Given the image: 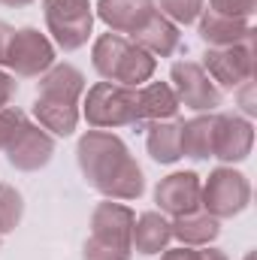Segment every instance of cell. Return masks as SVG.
Here are the masks:
<instances>
[{
	"label": "cell",
	"mask_w": 257,
	"mask_h": 260,
	"mask_svg": "<svg viewBox=\"0 0 257 260\" xmlns=\"http://www.w3.org/2000/svg\"><path fill=\"white\" fill-rule=\"evenodd\" d=\"M173 91H176L179 103H185L194 112H212L221 106V88L194 61L173 64Z\"/></svg>",
	"instance_id": "8"
},
{
	"label": "cell",
	"mask_w": 257,
	"mask_h": 260,
	"mask_svg": "<svg viewBox=\"0 0 257 260\" xmlns=\"http://www.w3.org/2000/svg\"><path fill=\"white\" fill-rule=\"evenodd\" d=\"M0 3H6V6H27V3H34V0H0Z\"/></svg>",
	"instance_id": "31"
},
{
	"label": "cell",
	"mask_w": 257,
	"mask_h": 260,
	"mask_svg": "<svg viewBox=\"0 0 257 260\" xmlns=\"http://www.w3.org/2000/svg\"><path fill=\"white\" fill-rule=\"evenodd\" d=\"M12 34H15V27H9L6 21H0V64H6V52H9Z\"/></svg>",
	"instance_id": "28"
},
{
	"label": "cell",
	"mask_w": 257,
	"mask_h": 260,
	"mask_svg": "<svg viewBox=\"0 0 257 260\" xmlns=\"http://www.w3.org/2000/svg\"><path fill=\"white\" fill-rule=\"evenodd\" d=\"M145 145L157 164H176L182 157V121H151Z\"/></svg>",
	"instance_id": "19"
},
{
	"label": "cell",
	"mask_w": 257,
	"mask_h": 260,
	"mask_svg": "<svg viewBox=\"0 0 257 260\" xmlns=\"http://www.w3.org/2000/svg\"><path fill=\"white\" fill-rule=\"evenodd\" d=\"M254 6L257 0H209L212 12H221V15H230V18H242V21H251Z\"/></svg>",
	"instance_id": "26"
},
{
	"label": "cell",
	"mask_w": 257,
	"mask_h": 260,
	"mask_svg": "<svg viewBox=\"0 0 257 260\" xmlns=\"http://www.w3.org/2000/svg\"><path fill=\"white\" fill-rule=\"evenodd\" d=\"M21 212H24L21 194L9 185H0V233L15 230L18 221H21Z\"/></svg>",
	"instance_id": "23"
},
{
	"label": "cell",
	"mask_w": 257,
	"mask_h": 260,
	"mask_svg": "<svg viewBox=\"0 0 257 260\" xmlns=\"http://www.w3.org/2000/svg\"><path fill=\"white\" fill-rule=\"evenodd\" d=\"M133 212L121 203H100L91 215V239L85 242V260H127L133 245Z\"/></svg>",
	"instance_id": "3"
},
{
	"label": "cell",
	"mask_w": 257,
	"mask_h": 260,
	"mask_svg": "<svg viewBox=\"0 0 257 260\" xmlns=\"http://www.w3.org/2000/svg\"><path fill=\"white\" fill-rule=\"evenodd\" d=\"M197 260H227V257L215 248H203V251H197Z\"/></svg>",
	"instance_id": "30"
},
{
	"label": "cell",
	"mask_w": 257,
	"mask_h": 260,
	"mask_svg": "<svg viewBox=\"0 0 257 260\" xmlns=\"http://www.w3.org/2000/svg\"><path fill=\"white\" fill-rule=\"evenodd\" d=\"M179 97L170 85L164 82H151V85H139L136 88V118L142 121H170L179 112Z\"/></svg>",
	"instance_id": "16"
},
{
	"label": "cell",
	"mask_w": 257,
	"mask_h": 260,
	"mask_svg": "<svg viewBox=\"0 0 257 260\" xmlns=\"http://www.w3.org/2000/svg\"><path fill=\"white\" fill-rule=\"evenodd\" d=\"M157 12L154 0H100L97 15L109 24L112 34H136Z\"/></svg>",
	"instance_id": "13"
},
{
	"label": "cell",
	"mask_w": 257,
	"mask_h": 260,
	"mask_svg": "<svg viewBox=\"0 0 257 260\" xmlns=\"http://www.w3.org/2000/svg\"><path fill=\"white\" fill-rule=\"evenodd\" d=\"M79 170L97 191L109 200H136L145 191L139 164L130 157L127 145L106 130H91L79 139Z\"/></svg>",
	"instance_id": "1"
},
{
	"label": "cell",
	"mask_w": 257,
	"mask_h": 260,
	"mask_svg": "<svg viewBox=\"0 0 257 260\" xmlns=\"http://www.w3.org/2000/svg\"><path fill=\"white\" fill-rule=\"evenodd\" d=\"M212 133L215 115H197L191 121H182V154L188 157H212Z\"/></svg>",
	"instance_id": "22"
},
{
	"label": "cell",
	"mask_w": 257,
	"mask_h": 260,
	"mask_svg": "<svg viewBox=\"0 0 257 260\" xmlns=\"http://www.w3.org/2000/svg\"><path fill=\"white\" fill-rule=\"evenodd\" d=\"M173 236L182 239V245H209L218 236V218H212L209 212H188L179 215L173 224Z\"/></svg>",
	"instance_id": "20"
},
{
	"label": "cell",
	"mask_w": 257,
	"mask_h": 260,
	"mask_svg": "<svg viewBox=\"0 0 257 260\" xmlns=\"http://www.w3.org/2000/svg\"><path fill=\"white\" fill-rule=\"evenodd\" d=\"M173 239V227L164 215L157 212H145L139 218H133V233H130V245L139 254H157L167 248V242Z\"/></svg>",
	"instance_id": "18"
},
{
	"label": "cell",
	"mask_w": 257,
	"mask_h": 260,
	"mask_svg": "<svg viewBox=\"0 0 257 260\" xmlns=\"http://www.w3.org/2000/svg\"><path fill=\"white\" fill-rule=\"evenodd\" d=\"M200 188L203 185H200L197 173H173L157 185L154 200H157L160 212L179 218V215H188V212L200 209Z\"/></svg>",
	"instance_id": "12"
},
{
	"label": "cell",
	"mask_w": 257,
	"mask_h": 260,
	"mask_svg": "<svg viewBox=\"0 0 257 260\" xmlns=\"http://www.w3.org/2000/svg\"><path fill=\"white\" fill-rule=\"evenodd\" d=\"M15 91H18L15 79H12V76H6V73L0 70V109H6V106H9V100L15 97Z\"/></svg>",
	"instance_id": "27"
},
{
	"label": "cell",
	"mask_w": 257,
	"mask_h": 260,
	"mask_svg": "<svg viewBox=\"0 0 257 260\" xmlns=\"http://www.w3.org/2000/svg\"><path fill=\"white\" fill-rule=\"evenodd\" d=\"M203 3H206V0H157L154 6H157V12L167 15L173 24H176V21H179V24H191V21L200 18Z\"/></svg>",
	"instance_id": "24"
},
{
	"label": "cell",
	"mask_w": 257,
	"mask_h": 260,
	"mask_svg": "<svg viewBox=\"0 0 257 260\" xmlns=\"http://www.w3.org/2000/svg\"><path fill=\"white\" fill-rule=\"evenodd\" d=\"M85 118H88L91 127L139 124V118H136V88L97 82L85 97Z\"/></svg>",
	"instance_id": "4"
},
{
	"label": "cell",
	"mask_w": 257,
	"mask_h": 260,
	"mask_svg": "<svg viewBox=\"0 0 257 260\" xmlns=\"http://www.w3.org/2000/svg\"><path fill=\"white\" fill-rule=\"evenodd\" d=\"M203 70L209 73L212 82L221 88H239L242 82L254 79V46L239 43V46H224V49H209L203 55Z\"/></svg>",
	"instance_id": "7"
},
{
	"label": "cell",
	"mask_w": 257,
	"mask_h": 260,
	"mask_svg": "<svg viewBox=\"0 0 257 260\" xmlns=\"http://www.w3.org/2000/svg\"><path fill=\"white\" fill-rule=\"evenodd\" d=\"M3 151H6V157H9V164H12L15 170H27V173H30V170H40V167H46V164L52 160V154H55V139H52L46 130L27 124Z\"/></svg>",
	"instance_id": "11"
},
{
	"label": "cell",
	"mask_w": 257,
	"mask_h": 260,
	"mask_svg": "<svg viewBox=\"0 0 257 260\" xmlns=\"http://www.w3.org/2000/svg\"><path fill=\"white\" fill-rule=\"evenodd\" d=\"M254 142V130L245 118L236 115H215V133H212V157L221 160H245Z\"/></svg>",
	"instance_id": "10"
},
{
	"label": "cell",
	"mask_w": 257,
	"mask_h": 260,
	"mask_svg": "<svg viewBox=\"0 0 257 260\" xmlns=\"http://www.w3.org/2000/svg\"><path fill=\"white\" fill-rule=\"evenodd\" d=\"M85 91V76L70 64L49 67L46 76L40 79V97L43 100H58V103H76L79 94Z\"/></svg>",
	"instance_id": "17"
},
{
	"label": "cell",
	"mask_w": 257,
	"mask_h": 260,
	"mask_svg": "<svg viewBox=\"0 0 257 260\" xmlns=\"http://www.w3.org/2000/svg\"><path fill=\"white\" fill-rule=\"evenodd\" d=\"M200 37L212 49H224V46L251 43L254 40V27H251V21H242V18H230V15L203 9L200 12Z\"/></svg>",
	"instance_id": "14"
},
{
	"label": "cell",
	"mask_w": 257,
	"mask_h": 260,
	"mask_svg": "<svg viewBox=\"0 0 257 260\" xmlns=\"http://www.w3.org/2000/svg\"><path fill=\"white\" fill-rule=\"evenodd\" d=\"M34 115L43 124V130H52L58 136H70L79 124V109L76 103H58V100H43L37 97L34 103Z\"/></svg>",
	"instance_id": "21"
},
{
	"label": "cell",
	"mask_w": 257,
	"mask_h": 260,
	"mask_svg": "<svg viewBox=\"0 0 257 260\" xmlns=\"http://www.w3.org/2000/svg\"><path fill=\"white\" fill-rule=\"evenodd\" d=\"M24 127H27V115L21 109H15V106L0 109V148H6Z\"/></svg>",
	"instance_id": "25"
},
{
	"label": "cell",
	"mask_w": 257,
	"mask_h": 260,
	"mask_svg": "<svg viewBox=\"0 0 257 260\" xmlns=\"http://www.w3.org/2000/svg\"><path fill=\"white\" fill-rule=\"evenodd\" d=\"M251 200V185L242 173L236 170H215L209 182L200 188V209L209 212L212 218H233L239 215Z\"/></svg>",
	"instance_id": "6"
},
{
	"label": "cell",
	"mask_w": 257,
	"mask_h": 260,
	"mask_svg": "<svg viewBox=\"0 0 257 260\" xmlns=\"http://www.w3.org/2000/svg\"><path fill=\"white\" fill-rule=\"evenodd\" d=\"M133 37V43L142 49V52H148L151 58H167V55H173L176 49H179V43H182V37H179V27L167 18V15H160V12H154L136 34H130Z\"/></svg>",
	"instance_id": "15"
},
{
	"label": "cell",
	"mask_w": 257,
	"mask_h": 260,
	"mask_svg": "<svg viewBox=\"0 0 257 260\" xmlns=\"http://www.w3.org/2000/svg\"><path fill=\"white\" fill-rule=\"evenodd\" d=\"M160 260H197V251L191 245H182V248H170Z\"/></svg>",
	"instance_id": "29"
},
{
	"label": "cell",
	"mask_w": 257,
	"mask_h": 260,
	"mask_svg": "<svg viewBox=\"0 0 257 260\" xmlns=\"http://www.w3.org/2000/svg\"><path fill=\"white\" fill-rule=\"evenodd\" d=\"M94 70L112 85L139 88L142 82L151 79L154 58L121 34H103L94 43Z\"/></svg>",
	"instance_id": "2"
},
{
	"label": "cell",
	"mask_w": 257,
	"mask_h": 260,
	"mask_svg": "<svg viewBox=\"0 0 257 260\" xmlns=\"http://www.w3.org/2000/svg\"><path fill=\"white\" fill-rule=\"evenodd\" d=\"M46 24L64 52H76L88 43L94 12L88 0H46Z\"/></svg>",
	"instance_id": "5"
},
{
	"label": "cell",
	"mask_w": 257,
	"mask_h": 260,
	"mask_svg": "<svg viewBox=\"0 0 257 260\" xmlns=\"http://www.w3.org/2000/svg\"><path fill=\"white\" fill-rule=\"evenodd\" d=\"M6 64L12 67L18 76H40L55 64V49L52 43L34 30V27H21L12 34L9 52H6Z\"/></svg>",
	"instance_id": "9"
},
{
	"label": "cell",
	"mask_w": 257,
	"mask_h": 260,
	"mask_svg": "<svg viewBox=\"0 0 257 260\" xmlns=\"http://www.w3.org/2000/svg\"><path fill=\"white\" fill-rule=\"evenodd\" d=\"M245 260H254V254H248V257H245Z\"/></svg>",
	"instance_id": "32"
}]
</instances>
